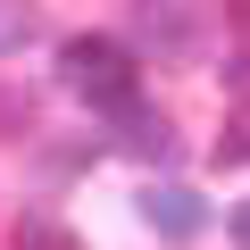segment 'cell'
<instances>
[{"mask_svg":"<svg viewBox=\"0 0 250 250\" xmlns=\"http://www.w3.org/2000/svg\"><path fill=\"white\" fill-rule=\"evenodd\" d=\"M0 125H17V134H25V125H34V100H25V92H0Z\"/></svg>","mask_w":250,"mask_h":250,"instance_id":"52a82bcc","label":"cell"},{"mask_svg":"<svg viewBox=\"0 0 250 250\" xmlns=\"http://www.w3.org/2000/svg\"><path fill=\"white\" fill-rule=\"evenodd\" d=\"M142 42H150L159 59H184V50H192V17L175 9V0H142Z\"/></svg>","mask_w":250,"mask_h":250,"instance_id":"277c9868","label":"cell"},{"mask_svg":"<svg viewBox=\"0 0 250 250\" xmlns=\"http://www.w3.org/2000/svg\"><path fill=\"white\" fill-rule=\"evenodd\" d=\"M34 42V0H0V59Z\"/></svg>","mask_w":250,"mask_h":250,"instance_id":"8992f818","label":"cell"},{"mask_svg":"<svg viewBox=\"0 0 250 250\" xmlns=\"http://www.w3.org/2000/svg\"><path fill=\"white\" fill-rule=\"evenodd\" d=\"M225 83H233V92H242V100H250V42H242V50H233V59H225Z\"/></svg>","mask_w":250,"mask_h":250,"instance_id":"ba28073f","label":"cell"},{"mask_svg":"<svg viewBox=\"0 0 250 250\" xmlns=\"http://www.w3.org/2000/svg\"><path fill=\"white\" fill-rule=\"evenodd\" d=\"M142 225L167 233V242H192V233L208 225V208H200L192 184H150V192H142Z\"/></svg>","mask_w":250,"mask_h":250,"instance_id":"3957f363","label":"cell"},{"mask_svg":"<svg viewBox=\"0 0 250 250\" xmlns=\"http://www.w3.org/2000/svg\"><path fill=\"white\" fill-rule=\"evenodd\" d=\"M233 242H242V250H250V200H242V208H233Z\"/></svg>","mask_w":250,"mask_h":250,"instance_id":"9c48e42d","label":"cell"},{"mask_svg":"<svg viewBox=\"0 0 250 250\" xmlns=\"http://www.w3.org/2000/svg\"><path fill=\"white\" fill-rule=\"evenodd\" d=\"M59 83L75 100H92V108H117V100L142 92V67H134V50L108 42V34H67L59 42Z\"/></svg>","mask_w":250,"mask_h":250,"instance_id":"6da1fadb","label":"cell"},{"mask_svg":"<svg viewBox=\"0 0 250 250\" xmlns=\"http://www.w3.org/2000/svg\"><path fill=\"white\" fill-rule=\"evenodd\" d=\"M108 117V142L125 150V159H175V134H167V117L134 92V100H117V108H100Z\"/></svg>","mask_w":250,"mask_h":250,"instance_id":"7a4b0ae2","label":"cell"},{"mask_svg":"<svg viewBox=\"0 0 250 250\" xmlns=\"http://www.w3.org/2000/svg\"><path fill=\"white\" fill-rule=\"evenodd\" d=\"M17 250H75V233H67V225H50V217H34V208H25V217H17Z\"/></svg>","mask_w":250,"mask_h":250,"instance_id":"5b68a950","label":"cell"}]
</instances>
